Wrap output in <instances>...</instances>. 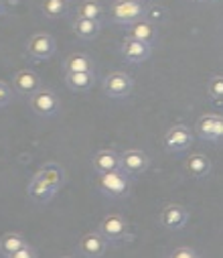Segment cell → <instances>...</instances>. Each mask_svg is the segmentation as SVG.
Listing matches in <instances>:
<instances>
[{
    "label": "cell",
    "mask_w": 223,
    "mask_h": 258,
    "mask_svg": "<svg viewBox=\"0 0 223 258\" xmlns=\"http://www.w3.org/2000/svg\"><path fill=\"white\" fill-rule=\"evenodd\" d=\"M61 258H73V256H61Z\"/></svg>",
    "instance_id": "f1b7e54d"
},
{
    "label": "cell",
    "mask_w": 223,
    "mask_h": 258,
    "mask_svg": "<svg viewBox=\"0 0 223 258\" xmlns=\"http://www.w3.org/2000/svg\"><path fill=\"white\" fill-rule=\"evenodd\" d=\"M13 86L23 96H33L37 90H41V78L33 70H21L13 76Z\"/></svg>",
    "instance_id": "5bb4252c"
},
{
    "label": "cell",
    "mask_w": 223,
    "mask_h": 258,
    "mask_svg": "<svg viewBox=\"0 0 223 258\" xmlns=\"http://www.w3.org/2000/svg\"><path fill=\"white\" fill-rule=\"evenodd\" d=\"M92 167L96 169V173H110V171H120V155L116 151L110 149H102L92 157Z\"/></svg>",
    "instance_id": "9a60e30c"
},
{
    "label": "cell",
    "mask_w": 223,
    "mask_h": 258,
    "mask_svg": "<svg viewBox=\"0 0 223 258\" xmlns=\"http://www.w3.org/2000/svg\"><path fill=\"white\" fill-rule=\"evenodd\" d=\"M128 37L138 39V41L148 43V45H153V43L157 41V29H155L153 23H148V21L142 19V21H136V23L130 25V29H128Z\"/></svg>",
    "instance_id": "ac0fdd59"
},
{
    "label": "cell",
    "mask_w": 223,
    "mask_h": 258,
    "mask_svg": "<svg viewBox=\"0 0 223 258\" xmlns=\"http://www.w3.org/2000/svg\"><path fill=\"white\" fill-rule=\"evenodd\" d=\"M65 70L67 74L73 72H94V61L86 53H73L65 59Z\"/></svg>",
    "instance_id": "44dd1931"
},
{
    "label": "cell",
    "mask_w": 223,
    "mask_h": 258,
    "mask_svg": "<svg viewBox=\"0 0 223 258\" xmlns=\"http://www.w3.org/2000/svg\"><path fill=\"white\" fill-rule=\"evenodd\" d=\"M98 232L108 240V242H122L128 240V222L120 214H108L102 218Z\"/></svg>",
    "instance_id": "5b68a950"
},
{
    "label": "cell",
    "mask_w": 223,
    "mask_h": 258,
    "mask_svg": "<svg viewBox=\"0 0 223 258\" xmlns=\"http://www.w3.org/2000/svg\"><path fill=\"white\" fill-rule=\"evenodd\" d=\"M151 53H153V45L148 43H142L132 37H126L122 41V57L130 63H142L151 57Z\"/></svg>",
    "instance_id": "7c38bea8"
},
{
    "label": "cell",
    "mask_w": 223,
    "mask_h": 258,
    "mask_svg": "<svg viewBox=\"0 0 223 258\" xmlns=\"http://www.w3.org/2000/svg\"><path fill=\"white\" fill-rule=\"evenodd\" d=\"M104 15V7L100 0H82V3L78 5V17L82 19H96L100 21Z\"/></svg>",
    "instance_id": "7402d4cb"
},
{
    "label": "cell",
    "mask_w": 223,
    "mask_h": 258,
    "mask_svg": "<svg viewBox=\"0 0 223 258\" xmlns=\"http://www.w3.org/2000/svg\"><path fill=\"white\" fill-rule=\"evenodd\" d=\"M94 82H96L94 72H73L65 76V84L73 92H88L94 86Z\"/></svg>",
    "instance_id": "d6986e66"
},
{
    "label": "cell",
    "mask_w": 223,
    "mask_h": 258,
    "mask_svg": "<svg viewBox=\"0 0 223 258\" xmlns=\"http://www.w3.org/2000/svg\"><path fill=\"white\" fill-rule=\"evenodd\" d=\"M11 100H13V90L9 88V84L0 82V108L11 104Z\"/></svg>",
    "instance_id": "484cf974"
},
{
    "label": "cell",
    "mask_w": 223,
    "mask_h": 258,
    "mask_svg": "<svg viewBox=\"0 0 223 258\" xmlns=\"http://www.w3.org/2000/svg\"><path fill=\"white\" fill-rule=\"evenodd\" d=\"M120 165H122L124 173L140 175V173H144L148 167H151V159H148V155L144 151H140V149H126L120 155Z\"/></svg>",
    "instance_id": "30bf717a"
},
{
    "label": "cell",
    "mask_w": 223,
    "mask_h": 258,
    "mask_svg": "<svg viewBox=\"0 0 223 258\" xmlns=\"http://www.w3.org/2000/svg\"><path fill=\"white\" fill-rule=\"evenodd\" d=\"M29 106L41 118H53L61 110V102H59L57 94L53 90H47V88H41L33 96H29Z\"/></svg>",
    "instance_id": "277c9868"
},
{
    "label": "cell",
    "mask_w": 223,
    "mask_h": 258,
    "mask_svg": "<svg viewBox=\"0 0 223 258\" xmlns=\"http://www.w3.org/2000/svg\"><path fill=\"white\" fill-rule=\"evenodd\" d=\"M5 9H7V7H5V0H0V17L5 15Z\"/></svg>",
    "instance_id": "83f0119b"
},
{
    "label": "cell",
    "mask_w": 223,
    "mask_h": 258,
    "mask_svg": "<svg viewBox=\"0 0 223 258\" xmlns=\"http://www.w3.org/2000/svg\"><path fill=\"white\" fill-rule=\"evenodd\" d=\"M169 258H199V254L189 246H179L169 254Z\"/></svg>",
    "instance_id": "d4e9b609"
},
{
    "label": "cell",
    "mask_w": 223,
    "mask_h": 258,
    "mask_svg": "<svg viewBox=\"0 0 223 258\" xmlns=\"http://www.w3.org/2000/svg\"><path fill=\"white\" fill-rule=\"evenodd\" d=\"M98 189L104 196L110 198H126L130 191V179L128 173L120 171H110V173H100L98 177Z\"/></svg>",
    "instance_id": "3957f363"
},
{
    "label": "cell",
    "mask_w": 223,
    "mask_h": 258,
    "mask_svg": "<svg viewBox=\"0 0 223 258\" xmlns=\"http://www.w3.org/2000/svg\"><path fill=\"white\" fill-rule=\"evenodd\" d=\"M41 11L47 19H59L69 11V0H43Z\"/></svg>",
    "instance_id": "603a6c76"
},
{
    "label": "cell",
    "mask_w": 223,
    "mask_h": 258,
    "mask_svg": "<svg viewBox=\"0 0 223 258\" xmlns=\"http://www.w3.org/2000/svg\"><path fill=\"white\" fill-rule=\"evenodd\" d=\"M163 145H165V151H169V153H183V151H187L193 145L191 128L185 126V124H177V126L169 128V131L165 133V137H163Z\"/></svg>",
    "instance_id": "8992f818"
},
{
    "label": "cell",
    "mask_w": 223,
    "mask_h": 258,
    "mask_svg": "<svg viewBox=\"0 0 223 258\" xmlns=\"http://www.w3.org/2000/svg\"><path fill=\"white\" fill-rule=\"evenodd\" d=\"M57 51V45H55V39L47 33H33L29 39H27V53L37 59V61H45V59H51Z\"/></svg>",
    "instance_id": "52a82bcc"
},
{
    "label": "cell",
    "mask_w": 223,
    "mask_h": 258,
    "mask_svg": "<svg viewBox=\"0 0 223 258\" xmlns=\"http://www.w3.org/2000/svg\"><path fill=\"white\" fill-rule=\"evenodd\" d=\"M104 92L106 96L114 98V100H122V98H128L132 94V88H134V80L128 76V74H122V72H114L110 76H106L104 80Z\"/></svg>",
    "instance_id": "ba28073f"
},
{
    "label": "cell",
    "mask_w": 223,
    "mask_h": 258,
    "mask_svg": "<svg viewBox=\"0 0 223 258\" xmlns=\"http://www.w3.org/2000/svg\"><path fill=\"white\" fill-rule=\"evenodd\" d=\"M185 169H187V173H189L191 177H195V179H205V177L211 173L213 165H211V159H209V157H205V155H201V153H195V155H191V157L187 159Z\"/></svg>",
    "instance_id": "2e32d148"
},
{
    "label": "cell",
    "mask_w": 223,
    "mask_h": 258,
    "mask_svg": "<svg viewBox=\"0 0 223 258\" xmlns=\"http://www.w3.org/2000/svg\"><path fill=\"white\" fill-rule=\"evenodd\" d=\"M207 92H209V96L213 100L223 102V76H213L207 82Z\"/></svg>",
    "instance_id": "cb8c5ba5"
},
{
    "label": "cell",
    "mask_w": 223,
    "mask_h": 258,
    "mask_svg": "<svg viewBox=\"0 0 223 258\" xmlns=\"http://www.w3.org/2000/svg\"><path fill=\"white\" fill-rule=\"evenodd\" d=\"M63 169L57 167V165H47L43 167L29 183L27 187V193H29V198L35 202V204H49L53 198H55V193L61 189L63 185Z\"/></svg>",
    "instance_id": "6da1fadb"
},
{
    "label": "cell",
    "mask_w": 223,
    "mask_h": 258,
    "mask_svg": "<svg viewBox=\"0 0 223 258\" xmlns=\"http://www.w3.org/2000/svg\"><path fill=\"white\" fill-rule=\"evenodd\" d=\"M197 135L203 141H213V143H223V116L219 114H205L197 120L195 126Z\"/></svg>",
    "instance_id": "9c48e42d"
},
{
    "label": "cell",
    "mask_w": 223,
    "mask_h": 258,
    "mask_svg": "<svg viewBox=\"0 0 223 258\" xmlns=\"http://www.w3.org/2000/svg\"><path fill=\"white\" fill-rule=\"evenodd\" d=\"M146 7L142 0H114L110 7V19L116 25H132L142 21Z\"/></svg>",
    "instance_id": "7a4b0ae2"
},
{
    "label": "cell",
    "mask_w": 223,
    "mask_h": 258,
    "mask_svg": "<svg viewBox=\"0 0 223 258\" xmlns=\"http://www.w3.org/2000/svg\"><path fill=\"white\" fill-rule=\"evenodd\" d=\"M9 258H37V250L33 248V246H25V248H21L19 252H15L13 256H9Z\"/></svg>",
    "instance_id": "4316f807"
},
{
    "label": "cell",
    "mask_w": 223,
    "mask_h": 258,
    "mask_svg": "<svg viewBox=\"0 0 223 258\" xmlns=\"http://www.w3.org/2000/svg\"><path fill=\"white\" fill-rule=\"evenodd\" d=\"M189 220V212L179 204H169L163 208L159 222L165 230H181Z\"/></svg>",
    "instance_id": "8fae6325"
},
{
    "label": "cell",
    "mask_w": 223,
    "mask_h": 258,
    "mask_svg": "<svg viewBox=\"0 0 223 258\" xmlns=\"http://www.w3.org/2000/svg\"><path fill=\"white\" fill-rule=\"evenodd\" d=\"M100 29H102V25L96 19H82V17H78L76 21H73V33H76V37L82 39V41L96 39L100 35Z\"/></svg>",
    "instance_id": "e0dca14e"
},
{
    "label": "cell",
    "mask_w": 223,
    "mask_h": 258,
    "mask_svg": "<svg viewBox=\"0 0 223 258\" xmlns=\"http://www.w3.org/2000/svg\"><path fill=\"white\" fill-rule=\"evenodd\" d=\"M106 246H108V240L98 232H90V234H84L80 238V252L86 256V258H102L104 252H106Z\"/></svg>",
    "instance_id": "4fadbf2b"
},
{
    "label": "cell",
    "mask_w": 223,
    "mask_h": 258,
    "mask_svg": "<svg viewBox=\"0 0 223 258\" xmlns=\"http://www.w3.org/2000/svg\"><path fill=\"white\" fill-rule=\"evenodd\" d=\"M27 246V240L21 236V234H15V232H9L0 238V254L3 256H13L15 252H19L21 248Z\"/></svg>",
    "instance_id": "ffe728a7"
}]
</instances>
